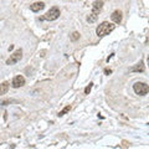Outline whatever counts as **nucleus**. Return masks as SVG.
<instances>
[{
    "label": "nucleus",
    "mask_w": 149,
    "mask_h": 149,
    "mask_svg": "<svg viewBox=\"0 0 149 149\" xmlns=\"http://www.w3.org/2000/svg\"><path fill=\"white\" fill-rule=\"evenodd\" d=\"M102 8H103V1L102 0H96L95 3H93V5H92V11L91 14L87 16V22H90V24H93L96 20H97V17H98L100 15V13L102 10Z\"/></svg>",
    "instance_id": "obj_1"
},
{
    "label": "nucleus",
    "mask_w": 149,
    "mask_h": 149,
    "mask_svg": "<svg viewBox=\"0 0 149 149\" xmlns=\"http://www.w3.org/2000/svg\"><path fill=\"white\" fill-rule=\"evenodd\" d=\"M114 27H116V25L111 24V22H108V21H103L102 24H100L98 26H97L96 34H97V36H98V37L107 36V35H109L111 32L114 30Z\"/></svg>",
    "instance_id": "obj_2"
},
{
    "label": "nucleus",
    "mask_w": 149,
    "mask_h": 149,
    "mask_svg": "<svg viewBox=\"0 0 149 149\" xmlns=\"http://www.w3.org/2000/svg\"><path fill=\"white\" fill-rule=\"evenodd\" d=\"M133 91L139 96H146L149 92V86L144 82H136L133 85Z\"/></svg>",
    "instance_id": "obj_3"
},
{
    "label": "nucleus",
    "mask_w": 149,
    "mask_h": 149,
    "mask_svg": "<svg viewBox=\"0 0 149 149\" xmlns=\"http://www.w3.org/2000/svg\"><path fill=\"white\" fill-rule=\"evenodd\" d=\"M60 16V9L57 6H54L51 8L50 10L45 14V16L42 19H45V20H49V21H54V20H57Z\"/></svg>",
    "instance_id": "obj_4"
},
{
    "label": "nucleus",
    "mask_w": 149,
    "mask_h": 149,
    "mask_svg": "<svg viewBox=\"0 0 149 149\" xmlns=\"http://www.w3.org/2000/svg\"><path fill=\"white\" fill-rule=\"evenodd\" d=\"M22 58V50L21 49H17L13 55H10V57L6 60V65H15Z\"/></svg>",
    "instance_id": "obj_5"
},
{
    "label": "nucleus",
    "mask_w": 149,
    "mask_h": 149,
    "mask_svg": "<svg viewBox=\"0 0 149 149\" xmlns=\"http://www.w3.org/2000/svg\"><path fill=\"white\" fill-rule=\"evenodd\" d=\"M25 85V78L21 76V74H17V76L14 77V80L11 82V86L14 88H19V87H22Z\"/></svg>",
    "instance_id": "obj_6"
},
{
    "label": "nucleus",
    "mask_w": 149,
    "mask_h": 149,
    "mask_svg": "<svg viewBox=\"0 0 149 149\" xmlns=\"http://www.w3.org/2000/svg\"><path fill=\"white\" fill-rule=\"evenodd\" d=\"M44 8H45V3L36 1V3H34V4H31V5H30V10L34 11V13H39V11L42 10Z\"/></svg>",
    "instance_id": "obj_7"
},
{
    "label": "nucleus",
    "mask_w": 149,
    "mask_h": 149,
    "mask_svg": "<svg viewBox=\"0 0 149 149\" xmlns=\"http://www.w3.org/2000/svg\"><path fill=\"white\" fill-rule=\"evenodd\" d=\"M111 19L114 24H120V21H122V13H120L119 10H114L113 13H112Z\"/></svg>",
    "instance_id": "obj_8"
},
{
    "label": "nucleus",
    "mask_w": 149,
    "mask_h": 149,
    "mask_svg": "<svg viewBox=\"0 0 149 149\" xmlns=\"http://www.w3.org/2000/svg\"><path fill=\"white\" fill-rule=\"evenodd\" d=\"M144 70H146V67H144V62L141 61L139 63H137V66L130 68V71L132 72H144Z\"/></svg>",
    "instance_id": "obj_9"
},
{
    "label": "nucleus",
    "mask_w": 149,
    "mask_h": 149,
    "mask_svg": "<svg viewBox=\"0 0 149 149\" xmlns=\"http://www.w3.org/2000/svg\"><path fill=\"white\" fill-rule=\"evenodd\" d=\"M9 91V82H3L0 83V96L5 95V93Z\"/></svg>",
    "instance_id": "obj_10"
},
{
    "label": "nucleus",
    "mask_w": 149,
    "mask_h": 149,
    "mask_svg": "<svg viewBox=\"0 0 149 149\" xmlns=\"http://www.w3.org/2000/svg\"><path fill=\"white\" fill-rule=\"evenodd\" d=\"M70 109H71V106H66V107H65V108H63V109L58 113V117H62V116H65V114H66Z\"/></svg>",
    "instance_id": "obj_11"
},
{
    "label": "nucleus",
    "mask_w": 149,
    "mask_h": 149,
    "mask_svg": "<svg viewBox=\"0 0 149 149\" xmlns=\"http://www.w3.org/2000/svg\"><path fill=\"white\" fill-rule=\"evenodd\" d=\"M78 39H80V34H78L77 31H74L73 34L71 35V40H72V41H77Z\"/></svg>",
    "instance_id": "obj_12"
},
{
    "label": "nucleus",
    "mask_w": 149,
    "mask_h": 149,
    "mask_svg": "<svg viewBox=\"0 0 149 149\" xmlns=\"http://www.w3.org/2000/svg\"><path fill=\"white\" fill-rule=\"evenodd\" d=\"M92 86H93V83H90L86 88H85V95H88V93L91 92V90H92Z\"/></svg>",
    "instance_id": "obj_13"
},
{
    "label": "nucleus",
    "mask_w": 149,
    "mask_h": 149,
    "mask_svg": "<svg viewBox=\"0 0 149 149\" xmlns=\"http://www.w3.org/2000/svg\"><path fill=\"white\" fill-rule=\"evenodd\" d=\"M104 73L107 74V76H109V74L112 73V70H109V68H106V70H104Z\"/></svg>",
    "instance_id": "obj_14"
},
{
    "label": "nucleus",
    "mask_w": 149,
    "mask_h": 149,
    "mask_svg": "<svg viewBox=\"0 0 149 149\" xmlns=\"http://www.w3.org/2000/svg\"><path fill=\"white\" fill-rule=\"evenodd\" d=\"M113 55H114V54H112V55H109V56H108V57H107V61H109V60L112 58V56H113Z\"/></svg>",
    "instance_id": "obj_15"
}]
</instances>
